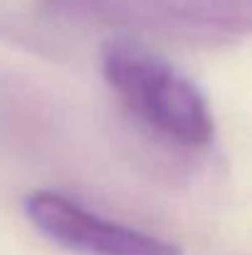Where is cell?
Segmentation results:
<instances>
[{
	"label": "cell",
	"instance_id": "cell-1",
	"mask_svg": "<svg viewBox=\"0 0 252 255\" xmlns=\"http://www.w3.org/2000/svg\"><path fill=\"white\" fill-rule=\"evenodd\" d=\"M101 72L126 109L159 136L198 149L213 139L215 122L200 87L151 50L109 40L101 47Z\"/></svg>",
	"mask_w": 252,
	"mask_h": 255
},
{
	"label": "cell",
	"instance_id": "cell-3",
	"mask_svg": "<svg viewBox=\"0 0 252 255\" xmlns=\"http://www.w3.org/2000/svg\"><path fill=\"white\" fill-rule=\"evenodd\" d=\"M25 216L45 238L77 255H180L175 243L101 218L55 191L30 193Z\"/></svg>",
	"mask_w": 252,
	"mask_h": 255
},
{
	"label": "cell",
	"instance_id": "cell-2",
	"mask_svg": "<svg viewBox=\"0 0 252 255\" xmlns=\"http://www.w3.org/2000/svg\"><path fill=\"white\" fill-rule=\"evenodd\" d=\"M47 12L75 25L146 32L198 47L248 37L250 0H42Z\"/></svg>",
	"mask_w": 252,
	"mask_h": 255
}]
</instances>
